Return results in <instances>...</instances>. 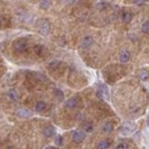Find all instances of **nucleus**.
I'll return each mask as SVG.
<instances>
[{"instance_id":"nucleus-1","label":"nucleus","mask_w":149,"mask_h":149,"mask_svg":"<svg viewBox=\"0 0 149 149\" xmlns=\"http://www.w3.org/2000/svg\"><path fill=\"white\" fill-rule=\"evenodd\" d=\"M36 28L40 35L47 36V35H49V33L50 31V24L48 21L45 20V19H40V20H38L36 22Z\"/></svg>"},{"instance_id":"nucleus-2","label":"nucleus","mask_w":149,"mask_h":149,"mask_svg":"<svg viewBox=\"0 0 149 149\" xmlns=\"http://www.w3.org/2000/svg\"><path fill=\"white\" fill-rule=\"evenodd\" d=\"M13 49H15V51L18 53L24 52L27 49V42L23 39H18L16 41H14Z\"/></svg>"},{"instance_id":"nucleus-3","label":"nucleus","mask_w":149,"mask_h":149,"mask_svg":"<svg viewBox=\"0 0 149 149\" xmlns=\"http://www.w3.org/2000/svg\"><path fill=\"white\" fill-rule=\"evenodd\" d=\"M135 129V126L132 122H125L122 124V126L120 127V132L123 134H129L132 133Z\"/></svg>"},{"instance_id":"nucleus-4","label":"nucleus","mask_w":149,"mask_h":149,"mask_svg":"<svg viewBox=\"0 0 149 149\" xmlns=\"http://www.w3.org/2000/svg\"><path fill=\"white\" fill-rule=\"evenodd\" d=\"M16 114L20 116V118H28L30 116H33L32 112L30 110H28L26 108H19L16 111Z\"/></svg>"},{"instance_id":"nucleus-5","label":"nucleus","mask_w":149,"mask_h":149,"mask_svg":"<svg viewBox=\"0 0 149 149\" xmlns=\"http://www.w3.org/2000/svg\"><path fill=\"white\" fill-rule=\"evenodd\" d=\"M85 139V133L83 132H73V140L76 143H81Z\"/></svg>"},{"instance_id":"nucleus-6","label":"nucleus","mask_w":149,"mask_h":149,"mask_svg":"<svg viewBox=\"0 0 149 149\" xmlns=\"http://www.w3.org/2000/svg\"><path fill=\"white\" fill-rule=\"evenodd\" d=\"M97 94L101 99H104V98L108 97V90H107V88L104 85H101L97 91Z\"/></svg>"},{"instance_id":"nucleus-7","label":"nucleus","mask_w":149,"mask_h":149,"mask_svg":"<svg viewBox=\"0 0 149 149\" xmlns=\"http://www.w3.org/2000/svg\"><path fill=\"white\" fill-rule=\"evenodd\" d=\"M43 133H44V136L47 138H49V137H52L54 133H55V129L52 127V126H48L46 127L43 130Z\"/></svg>"},{"instance_id":"nucleus-8","label":"nucleus","mask_w":149,"mask_h":149,"mask_svg":"<svg viewBox=\"0 0 149 149\" xmlns=\"http://www.w3.org/2000/svg\"><path fill=\"white\" fill-rule=\"evenodd\" d=\"M77 105V99L76 97L70 98V99H68L66 101V102H65V106H66L67 108H70V109L74 108Z\"/></svg>"},{"instance_id":"nucleus-9","label":"nucleus","mask_w":149,"mask_h":149,"mask_svg":"<svg viewBox=\"0 0 149 149\" xmlns=\"http://www.w3.org/2000/svg\"><path fill=\"white\" fill-rule=\"evenodd\" d=\"M130 53L127 50L121 51L120 54H119V61L121 63H127L130 60Z\"/></svg>"},{"instance_id":"nucleus-10","label":"nucleus","mask_w":149,"mask_h":149,"mask_svg":"<svg viewBox=\"0 0 149 149\" xmlns=\"http://www.w3.org/2000/svg\"><path fill=\"white\" fill-rule=\"evenodd\" d=\"M7 96L8 97V99L12 102H17L19 100V95L16 91L14 90H9L7 93Z\"/></svg>"},{"instance_id":"nucleus-11","label":"nucleus","mask_w":149,"mask_h":149,"mask_svg":"<svg viewBox=\"0 0 149 149\" xmlns=\"http://www.w3.org/2000/svg\"><path fill=\"white\" fill-rule=\"evenodd\" d=\"M92 44H93V38H92V37L91 36H86V37H84V38H83L81 46H82V48H88V47H91Z\"/></svg>"},{"instance_id":"nucleus-12","label":"nucleus","mask_w":149,"mask_h":149,"mask_svg":"<svg viewBox=\"0 0 149 149\" xmlns=\"http://www.w3.org/2000/svg\"><path fill=\"white\" fill-rule=\"evenodd\" d=\"M138 76H139L140 78L142 79V80L146 81V80H147V79L149 78V72L147 71L146 69H141V70H139Z\"/></svg>"},{"instance_id":"nucleus-13","label":"nucleus","mask_w":149,"mask_h":149,"mask_svg":"<svg viewBox=\"0 0 149 149\" xmlns=\"http://www.w3.org/2000/svg\"><path fill=\"white\" fill-rule=\"evenodd\" d=\"M51 5V0H39V7L44 9V10H47L48 8H49Z\"/></svg>"},{"instance_id":"nucleus-14","label":"nucleus","mask_w":149,"mask_h":149,"mask_svg":"<svg viewBox=\"0 0 149 149\" xmlns=\"http://www.w3.org/2000/svg\"><path fill=\"white\" fill-rule=\"evenodd\" d=\"M110 141L108 140H104V141H101L98 144V149H107L109 146H110Z\"/></svg>"},{"instance_id":"nucleus-15","label":"nucleus","mask_w":149,"mask_h":149,"mask_svg":"<svg viewBox=\"0 0 149 149\" xmlns=\"http://www.w3.org/2000/svg\"><path fill=\"white\" fill-rule=\"evenodd\" d=\"M46 108V102L43 101H39L36 104V112H42Z\"/></svg>"},{"instance_id":"nucleus-16","label":"nucleus","mask_w":149,"mask_h":149,"mask_svg":"<svg viewBox=\"0 0 149 149\" xmlns=\"http://www.w3.org/2000/svg\"><path fill=\"white\" fill-rule=\"evenodd\" d=\"M102 130H104V132L105 133H109L111 132L112 130H113V124L111 122H107L104 125V127H102Z\"/></svg>"},{"instance_id":"nucleus-17","label":"nucleus","mask_w":149,"mask_h":149,"mask_svg":"<svg viewBox=\"0 0 149 149\" xmlns=\"http://www.w3.org/2000/svg\"><path fill=\"white\" fill-rule=\"evenodd\" d=\"M44 51H45V48L43 46H41V45L35 46V52L36 53V55L41 56L42 54L44 53Z\"/></svg>"},{"instance_id":"nucleus-18","label":"nucleus","mask_w":149,"mask_h":149,"mask_svg":"<svg viewBox=\"0 0 149 149\" xmlns=\"http://www.w3.org/2000/svg\"><path fill=\"white\" fill-rule=\"evenodd\" d=\"M122 19H123V22H124L128 23V22H130V21H132V14H130V12L126 11V12H124V13H123Z\"/></svg>"},{"instance_id":"nucleus-19","label":"nucleus","mask_w":149,"mask_h":149,"mask_svg":"<svg viewBox=\"0 0 149 149\" xmlns=\"http://www.w3.org/2000/svg\"><path fill=\"white\" fill-rule=\"evenodd\" d=\"M60 63H61L59 62V61L54 60V61H52V62H50V63H49V68L51 69V70H55V69H57V68L59 67Z\"/></svg>"},{"instance_id":"nucleus-20","label":"nucleus","mask_w":149,"mask_h":149,"mask_svg":"<svg viewBox=\"0 0 149 149\" xmlns=\"http://www.w3.org/2000/svg\"><path fill=\"white\" fill-rule=\"evenodd\" d=\"M83 130L85 132H91L93 130V126L91 123L88 122V123H85L83 125Z\"/></svg>"},{"instance_id":"nucleus-21","label":"nucleus","mask_w":149,"mask_h":149,"mask_svg":"<svg viewBox=\"0 0 149 149\" xmlns=\"http://www.w3.org/2000/svg\"><path fill=\"white\" fill-rule=\"evenodd\" d=\"M107 7H108V4L105 2H100V3L96 4V8L99 9V10H104V9H105Z\"/></svg>"},{"instance_id":"nucleus-22","label":"nucleus","mask_w":149,"mask_h":149,"mask_svg":"<svg viewBox=\"0 0 149 149\" xmlns=\"http://www.w3.org/2000/svg\"><path fill=\"white\" fill-rule=\"evenodd\" d=\"M142 31L146 34H148L149 33V21L144 22L142 24Z\"/></svg>"},{"instance_id":"nucleus-23","label":"nucleus","mask_w":149,"mask_h":149,"mask_svg":"<svg viewBox=\"0 0 149 149\" xmlns=\"http://www.w3.org/2000/svg\"><path fill=\"white\" fill-rule=\"evenodd\" d=\"M116 149H129V144L127 143H119L118 144V146L116 147Z\"/></svg>"},{"instance_id":"nucleus-24","label":"nucleus","mask_w":149,"mask_h":149,"mask_svg":"<svg viewBox=\"0 0 149 149\" xmlns=\"http://www.w3.org/2000/svg\"><path fill=\"white\" fill-rule=\"evenodd\" d=\"M147 0H133V3L137 6H142L144 3H146Z\"/></svg>"},{"instance_id":"nucleus-25","label":"nucleus","mask_w":149,"mask_h":149,"mask_svg":"<svg viewBox=\"0 0 149 149\" xmlns=\"http://www.w3.org/2000/svg\"><path fill=\"white\" fill-rule=\"evenodd\" d=\"M55 95L58 97V99L60 100H62L63 99V92L61 91L60 90H55Z\"/></svg>"},{"instance_id":"nucleus-26","label":"nucleus","mask_w":149,"mask_h":149,"mask_svg":"<svg viewBox=\"0 0 149 149\" xmlns=\"http://www.w3.org/2000/svg\"><path fill=\"white\" fill-rule=\"evenodd\" d=\"M62 142H63V138L62 136H57V139H56V143H57V144H62Z\"/></svg>"},{"instance_id":"nucleus-27","label":"nucleus","mask_w":149,"mask_h":149,"mask_svg":"<svg viewBox=\"0 0 149 149\" xmlns=\"http://www.w3.org/2000/svg\"><path fill=\"white\" fill-rule=\"evenodd\" d=\"M46 149H57V148L54 147V146H49V147H47Z\"/></svg>"},{"instance_id":"nucleus-28","label":"nucleus","mask_w":149,"mask_h":149,"mask_svg":"<svg viewBox=\"0 0 149 149\" xmlns=\"http://www.w3.org/2000/svg\"><path fill=\"white\" fill-rule=\"evenodd\" d=\"M146 122H147V125L149 126V116H147V119H146Z\"/></svg>"},{"instance_id":"nucleus-29","label":"nucleus","mask_w":149,"mask_h":149,"mask_svg":"<svg viewBox=\"0 0 149 149\" xmlns=\"http://www.w3.org/2000/svg\"><path fill=\"white\" fill-rule=\"evenodd\" d=\"M7 149H15L14 147H8V148H7Z\"/></svg>"}]
</instances>
